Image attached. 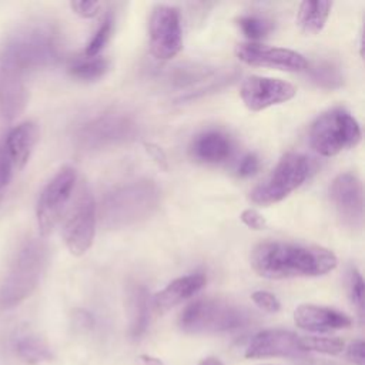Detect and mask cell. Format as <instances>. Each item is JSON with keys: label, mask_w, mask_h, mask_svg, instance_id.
I'll return each instance as SVG.
<instances>
[{"label": "cell", "mask_w": 365, "mask_h": 365, "mask_svg": "<svg viewBox=\"0 0 365 365\" xmlns=\"http://www.w3.org/2000/svg\"><path fill=\"white\" fill-rule=\"evenodd\" d=\"M47 261V248L38 240H27L16 252L0 285V309H11L37 288Z\"/></svg>", "instance_id": "277c9868"}, {"label": "cell", "mask_w": 365, "mask_h": 365, "mask_svg": "<svg viewBox=\"0 0 365 365\" xmlns=\"http://www.w3.org/2000/svg\"><path fill=\"white\" fill-rule=\"evenodd\" d=\"M205 282L207 278L201 272L180 277L154 295L153 307L157 312H167L168 309L195 295L205 285Z\"/></svg>", "instance_id": "ac0fdd59"}, {"label": "cell", "mask_w": 365, "mask_h": 365, "mask_svg": "<svg viewBox=\"0 0 365 365\" xmlns=\"http://www.w3.org/2000/svg\"><path fill=\"white\" fill-rule=\"evenodd\" d=\"M38 138V128L31 121L20 123L13 127L7 135L3 138L9 155L13 161L14 168L21 170L27 163L34 150Z\"/></svg>", "instance_id": "ffe728a7"}, {"label": "cell", "mask_w": 365, "mask_h": 365, "mask_svg": "<svg viewBox=\"0 0 365 365\" xmlns=\"http://www.w3.org/2000/svg\"><path fill=\"white\" fill-rule=\"evenodd\" d=\"M96 224L97 207L91 191L83 182L77 188L63 222V238L73 255L80 257L91 247L96 235Z\"/></svg>", "instance_id": "ba28073f"}, {"label": "cell", "mask_w": 365, "mask_h": 365, "mask_svg": "<svg viewBox=\"0 0 365 365\" xmlns=\"http://www.w3.org/2000/svg\"><path fill=\"white\" fill-rule=\"evenodd\" d=\"M235 54L242 63L252 67H269L284 71H304L308 67L305 57L294 50L252 41L238 44Z\"/></svg>", "instance_id": "4fadbf2b"}, {"label": "cell", "mask_w": 365, "mask_h": 365, "mask_svg": "<svg viewBox=\"0 0 365 365\" xmlns=\"http://www.w3.org/2000/svg\"><path fill=\"white\" fill-rule=\"evenodd\" d=\"M336 264V255L318 245L265 241L251 251L254 271L268 279L319 277L332 271Z\"/></svg>", "instance_id": "6da1fadb"}, {"label": "cell", "mask_w": 365, "mask_h": 365, "mask_svg": "<svg viewBox=\"0 0 365 365\" xmlns=\"http://www.w3.org/2000/svg\"><path fill=\"white\" fill-rule=\"evenodd\" d=\"M160 190L150 180L115 187L101 201L100 221L106 228H123L147 218L158 205Z\"/></svg>", "instance_id": "3957f363"}, {"label": "cell", "mask_w": 365, "mask_h": 365, "mask_svg": "<svg viewBox=\"0 0 365 365\" xmlns=\"http://www.w3.org/2000/svg\"><path fill=\"white\" fill-rule=\"evenodd\" d=\"M301 345L308 354L319 352L327 355H338L345 349L342 339L331 336H301Z\"/></svg>", "instance_id": "484cf974"}, {"label": "cell", "mask_w": 365, "mask_h": 365, "mask_svg": "<svg viewBox=\"0 0 365 365\" xmlns=\"http://www.w3.org/2000/svg\"><path fill=\"white\" fill-rule=\"evenodd\" d=\"M241 221L251 230H264L267 227V220L254 208H247L240 215Z\"/></svg>", "instance_id": "836d02e7"}, {"label": "cell", "mask_w": 365, "mask_h": 365, "mask_svg": "<svg viewBox=\"0 0 365 365\" xmlns=\"http://www.w3.org/2000/svg\"><path fill=\"white\" fill-rule=\"evenodd\" d=\"M111 19L106 17L104 21L100 24V27L97 29V31L94 33V36L90 38V41L86 46L84 50V56L86 57H97V54L104 48V46L107 44L110 34H111Z\"/></svg>", "instance_id": "f1b7e54d"}, {"label": "cell", "mask_w": 365, "mask_h": 365, "mask_svg": "<svg viewBox=\"0 0 365 365\" xmlns=\"http://www.w3.org/2000/svg\"><path fill=\"white\" fill-rule=\"evenodd\" d=\"M13 161L9 155V151L6 148V144H4V140L0 141V190L4 188L10 180H11V175H13Z\"/></svg>", "instance_id": "1f68e13d"}, {"label": "cell", "mask_w": 365, "mask_h": 365, "mask_svg": "<svg viewBox=\"0 0 365 365\" xmlns=\"http://www.w3.org/2000/svg\"><path fill=\"white\" fill-rule=\"evenodd\" d=\"M250 314L242 307L221 298H200L188 304L178 318L185 334H221L244 328Z\"/></svg>", "instance_id": "5b68a950"}, {"label": "cell", "mask_w": 365, "mask_h": 365, "mask_svg": "<svg viewBox=\"0 0 365 365\" xmlns=\"http://www.w3.org/2000/svg\"><path fill=\"white\" fill-rule=\"evenodd\" d=\"M238 26L250 40H259L272 30V23L258 16H242L238 19Z\"/></svg>", "instance_id": "4316f807"}, {"label": "cell", "mask_w": 365, "mask_h": 365, "mask_svg": "<svg viewBox=\"0 0 365 365\" xmlns=\"http://www.w3.org/2000/svg\"><path fill=\"white\" fill-rule=\"evenodd\" d=\"M198 365H222V362L217 358H204Z\"/></svg>", "instance_id": "f35d334b"}, {"label": "cell", "mask_w": 365, "mask_h": 365, "mask_svg": "<svg viewBox=\"0 0 365 365\" xmlns=\"http://www.w3.org/2000/svg\"><path fill=\"white\" fill-rule=\"evenodd\" d=\"M71 9L76 14H78L80 17L84 19H91L94 16L98 14L101 4L98 1H83V0H77V1H71Z\"/></svg>", "instance_id": "d6a6232c"}, {"label": "cell", "mask_w": 365, "mask_h": 365, "mask_svg": "<svg viewBox=\"0 0 365 365\" xmlns=\"http://www.w3.org/2000/svg\"><path fill=\"white\" fill-rule=\"evenodd\" d=\"M234 151L228 134L220 130H205L197 134L188 147L190 157L201 164H220L227 161Z\"/></svg>", "instance_id": "e0dca14e"}, {"label": "cell", "mask_w": 365, "mask_h": 365, "mask_svg": "<svg viewBox=\"0 0 365 365\" xmlns=\"http://www.w3.org/2000/svg\"><path fill=\"white\" fill-rule=\"evenodd\" d=\"M251 299L262 311L278 312L281 309L279 299L274 294H271L268 291H255V292L251 294Z\"/></svg>", "instance_id": "4dcf8cb0"}, {"label": "cell", "mask_w": 365, "mask_h": 365, "mask_svg": "<svg viewBox=\"0 0 365 365\" xmlns=\"http://www.w3.org/2000/svg\"><path fill=\"white\" fill-rule=\"evenodd\" d=\"M76 170L73 167H63L40 192L36 215L41 237L50 235L60 221L76 187Z\"/></svg>", "instance_id": "30bf717a"}, {"label": "cell", "mask_w": 365, "mask_h": 365, "mask_svg": "<svg viewBox=\"0 0 365 365\" xmlns=\"http://www.w3.org/2000/svg\"><path fill=\"white\" fill-rule=\"evenodd\" d=\"M346 358L354 365H365V344L362 339H356L346 348Z\"/></svg>", "instance_id": "d590c367"}, {"label": "cell", "mask_w": 365, "mask_h": 365, "mask_svg": "<svg viewBox=\"0 0 365 365\" xmlns=\"http://www.w3.org/2000/svg\"><path fill=\"white\" fill-rule=\"evenodd\" d=\"M297 93L294 84L261 76H251L241 84L240 96L251 111H262L271 106L291 100Z\"/></svg>", "instance_id": "5bb4252c"}, {"label": "cell", "mask_w": 365, "mask_h": 365, "mask_svg": "<svg viewBox=\"0 0 365 365\" xmlns=\"http://www.w3.org/2000/svg\"><path fill=\"white\" fill-rule=\"evenodd\" d=\"M307 73L314 84L325 90L338 88L344 83V76L339 67L329 61H317L312 66L308 64Z\"/></svg>", "instance_id": "cb8c5ba5"}, {"label": "cell", "mask_w": 365, "mask_h": 365, "mask_svg": "<svg viewBox=\"0 0 365 365\" xmlns=\"http://www.w3.org/2000/svg\"><path fill=\"white\" fill-rule=\"evenodd\" d=\"M331 7H332V3L325 0L302 1L299 4L298 17H297V21L301 30L308 34L319 33L329 17Z\"/></svg>", "instance_id": "7402d4cb"}, {"label": "cell", "mask_w": 365, "mask_h": 365, "mask_svg": "<svg viewBox=\"0 0 365 365\" xmlns=\"http://www.w3.org/2000/svg\"><path fill=\"white\" fill-rule=\"evenodd\" d=\"M262 365H271V364H262Z\"/></svg>", "instance_id": "ab89813d"}, {"label": "cell", "mask_w": 365, "mask_h": 365, "mask_svg": "<svg viewBox=\"0 0 365 365\" xmlns=\"http://www.w3.org/2000/svg\"><path fill=\"white\" fill-rule=\"evenodd\" d=\"M308 171L309 163L305 155L288 153L278 161L271 174L250 192V198L258 205L279 202L305 181Z\"/></svg>", "instance_id": "52a82bcc"}, {"label": "cell", "mask_w": 365, "mask_h": 365, "mask_svg": "<svg viewBox=\"0 0 365 365\" xmlns=\"http://www.w3.org/2000/svg\"><path fill=\"white\" fill-rule=\"evenodd\" d=\"M182 47L178 10L171 6H155L150 16V50L155 58L170 60Z\"/></svg>", "instance_id": "8fae6325"}, {"label": "cell", "mask_w": 365, "mask_h": 365, "mask_svg": "<svg viewBox=\"0 0 365 365\" xmlns=\"http://www.w3.org/2000/svg\"><path fill=\"white\" fill-rule=\"evenodd\" d=\"M145 150H147V153L151 155V158H153L161 168L167 170V157H165L164 151H163L158 145H155V144H153V143H147V144H145Z\"/></svg>", "instance_id": "8d00e7d4"}, {"label": "cell", "mask_w": 365, "mask_h": 365, "mask_svg": "<svg viewBox=\"0 0 365 365\" xmlns=\"http://www.w3.org/2000/svg\"><path fill=\"white\" fill-rule=\"evenodd\" d=\"M349 292H351V299L354 305L356 307L359 315L364 312V281L361 274L356 269L351 271L349 277Z\"/></svg>", "instance_id": "f546056e"}, {"label": "cell", "mask_w": 365, "mask_h": 365, "mask_svg": "<svg viewBox=\"0 0 365 365\" xmlns=\"http://www.w3.org/2000/svg\"><path fill=\"white\" fill-rule=\"evenodd\" d=\"M125 305L128 312L130 335L140 338L148 327V292L144 285L131 282L125 289Z\"/></svg>", "instance_id": "44dd1931"}, {"label": "cell", "mask_w": 365, "mask_h": 365, "mask_svg": "<svg viewBox=\"0 0 365 365\" xmlns=\"http://www.w3.org/2000/svg\"><path fill=\"white\" fill-rule=\"evenodd\" d=\"M258 167H259V161H258V157L255 154H247L240 165H238V177L241 178H247V177H251L254 175L257 171H258Z\"/></svg>", "instance_id": "e575fe53"}, {"label": "cell", "mask_w": 365, "mask_h": 365, "mask_svg": "<svg viewBox=\"0 0 365 365\" xmlns=\"http://www.w3.org/2000/svg\"><path fill=\"white\" fill-rule=\"evenodd\" d=\"M245 356L255 358H307L301 336L285 329H265L258 332L245 349Z\"/></svg>", "instance_id": "9a60e30c"}, {"label": "cell", "mask_w": 365, "mask_h": 365, "mask_svg": "<svg viewBox=\"0 0 365 365\" xmlns=\"http://www.w3.org/2000/svg\"><path fill=\"white\" fill-rule=\"evenodd\" d=\"M137 133V123L124 111H106L84 123L77 131L78 145L93 150L131 140Z\"/></svg>", "instance_id": "9c48e42d"}, {"label": "cell", "mask_w": 365, "mask_h": 365, "mask_svg": "<svg viewBox=\"0 0 365 365\" xmlns=\"http://www.w3.org/2000/svg\"><path fill=\"white\" fill-rule=\"evenodd\" d=\"M16 354L27 364H40L50 361L53 354L46 342L34 335H21L14 342Z\"/></svg>", "instance_id": "603a6c76"}, {"label": "cell", "mask_w": 365, "mask_h": 365, "mask_svg": "<svg viewBox=\"0 0 365 365\" xmlns=\"http://www.w3.org/2000/svg\"><path fill=\"white\" fill-rule=\"evenodd\" d=\"M138 359L144 364V365H163V362L158 358H154L151 355H140Z\"/></svg>", "instance_id": "74e56055"}, {"label": "cell", "mask_w": 365, "mask_h": 365, "mask_svg": "<svg viewBox=\"0 0 365 365\" xmlns=\"http://www.w3.org/2000/svg\"><path fill=\"white\" fill-rule=\"evenodd\" d=\"M108 70V60L103 57H86L83 60H76L70 67V74L83 81H93L106 74Z\"/></svg>", "instance_id": "d4e9b609"}, {"label": "cell", "mask_w": 365, "mask_h": 365, "mask_svg": "<svg viewBox=\"0 0 365 365\" xmlns=\"http://www.w3.org/2000/svg\"><path fill=\"white\" fill-rule=\"evenodd\" d=\"M359 140V124L344 108H332L322 113L309 130L311 147L325 157H332L342 150L352 148Z\"/></svg>", "instance_id": "8992f818"}, {"label": "cell", "mask_w": 365, "mask_h": 365, "mask_svg": "<svg viewBox=\"0 0 365 365\" xmlns=\"http://www.w3.org/2000/svg\"><path fill=\"white\" fill-rule=\"evenodd\" d=\"M211 71L208 68L204 67H197V66H191V67H175L171 73H170V81L175 86H187V84H192L194 81L202 80L205 77H208Z\"/></svg>", "instance_id": "83f0119b"}, {"label": "cell", "mask_w": 365, "mask_h": 365, "mask_svg": "<svg viewBox=\"0 0 365 365\" xmlns=\"http://www.w3.org/2000/svg\"><path fill=\"white\" fill-rule=\"evenodd\" d=\"M329 194L342 224L349 228L362 227L364 190L361 180L352 173H342L334 178Z\"/></svg>", "instance_id": "7c38bea8"}, {"label": "cell", "mask_w": 365, "mask_h": 365, "mask_svg": "<svg viewBox=\"0 0 365 365\" xmlns=\"http://www.w3.org/2000/svg\"><path fill=\"white\" fill-rule=\"evenodd\" d=\"M294 322L298 328L311 332H328L352 325V319L346 314L312 304L298 305L294 311Z\"/></svg>", "instance_id": "2e32d148"}, {"label": "cell", "mask_w": 365, "mask_h": 365, "mask_svg": "<svg viewBox=\"0 0 365 365\" xmlns=\"http://www.w3.org/2000/svg\"><path fill=\"white\" fill-rule=\"evenodd\" d=\"M24 77L0 67V115L7 120L16 118L26 107L27 88Z\"/></svg>", "instance_id": "d6986e66"}, {"label": "cell", "mask_w": 365, "mask_h": 365, "mask_svg": "<svg viewBox=\"0 0 365 365\" xmlns=\"http://www.w3.org/2000/svg\"><path fill=\"white\" fill-rule=\"evenodd\" d=\"M60 58L58 33L50 24L36 23L20 29L3 47L0 67L24 77L33 70L54 64Z\"/></svg>", "instance_id": "7a4b0ae2"}]
</instances>
